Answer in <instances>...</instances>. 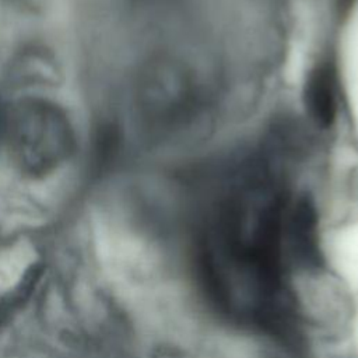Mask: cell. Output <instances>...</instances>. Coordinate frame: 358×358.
Here are the masks:
<instances>
[{
	"instance_id": "cell-1",
	"label": "cell",
	"mask_w": 358,
	"mask_h": 358,
	"mask_svg": "<svg viewBox=\"0 0 358 358\" xmlns=\"http://www.w3.org/2000/svg\"><path fill=\"white\" fill-rule=\"evenodd\" d=\"M14 168L38 179L56 172L76 150V134L64 110L43 98L4 103L1 141Z\"/></svg>"
},
{
	"instance_id": "cell-2",
	"label": "cell",
	"mask_w": 358,
	"mask_h": 358,
	"mask_svg": "<svg viewBox=\"0 0 358 358\" xmlns=\"http://www.w3.org/2000/svg\"><path fill=\"white\" fill-rule=\"evenodd\" d=\"M302 99L309 119L322 129L333 126L338 113V81L331 60L316 62L306 74Z\"/></svg>"
},
{
	"instance_id": "cell-3",
	"label": "cell",
	"mask_w": 358,
	"mask_h": 358,
	"mask_svg": "<svg viewBox=\"0 0 358 358\" xmlns=\"http://www.w3.org/2000/svg\"><path fill=\"white\" fill-rule=\"evenodd\" d=\"M41 275L42 267L35 264L25 271V274L13 288L4 291L0 295V329L29 299L31 294L35 291L41 280Z\"/></svg>"
},
{
	"instance_id": "cell-4",
	"label": "cell",
	"mask_w": 358,
	"mask_h": 358,
	"mask_svg": "<svg viewBox=\"0 0 358 358\" xmlns=\"http://www.w3.org/2000/svg\"><path fill=\"white\" fill-rule=\"evenodd\" d=\"M119 150V133L113 124H103L99 127L94 141L92 162L96 169H103L115 158Z\"/></svg>"
},
{
	"instance_id": "cell-5",
	"label": "cell",
	"mask_w": 358,
	"mask_h": 358,
	"mask_svg": "<svg viewBox=\"0 0 358 358\" xmlns=\"http://www.w3.org/2000/svg\"><path fill=\"white\" fill-rule=\"evenodd\" d=\"M357 3L358 0H334V7L338 15H347Z\"/></svg>"
},
{
	"instance_id": "cell-6",
	"label": "cell",
	"mask_w": 358,
	"mask_h": 358,
	"mask_svg": "<svg viewBox=\"0 0 358 358\" xmlns=\"http://www.w3.org/2000/svg\"><path fill=\"white\" fill-rule=\"evenodd\" d=\"M3 109H4V103L0 102V141H1V126H3Z\"/></svg>"
}]
</instances>
